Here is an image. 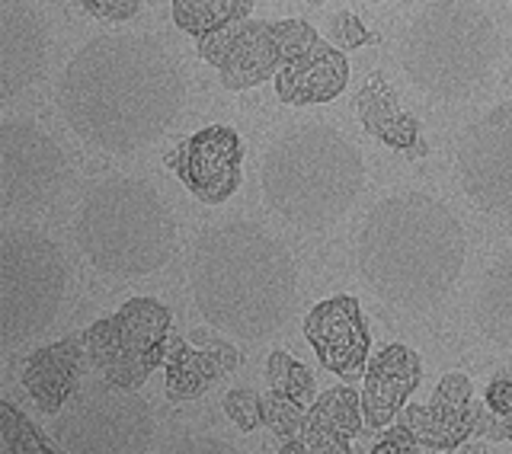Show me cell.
Here are the masks:
<instances>
[{
    "label": "cell",
    "instance_id": "21",
    "mask_svg": "<svg viewBox=\"0 0 512 454\" xmlns=\"http://www.w3.org/2000/svg\"><path fill=\"white\" fill-rule=\"evenodd\" d=\"M237 368V352L228 346L189 349L180 339L167 346V394L173 400H192L205 394L221 375Z\"/></svg>",
    "mask_w": 512,
    "mask_h": 454
},
{
    "label": "cell",
    "instance_id": "32",
    "mask_svg": "<svg viewBox=\"0 0 512 454\" xmlns=\"http://www.w3.org/2000/svg\"><path fill=\"white\" fill-rule=\"evenodd\" d=\"M167 454H244L237 445L228 439H218V435H186V439L173 442Z\"/></svg>",
    "mask_w": 512,
    "mask_h": 454
},
{
    "label": "cell",
    "instance_id": "19",
    "mask_svg": "<svg viewBox=\"0 0 512 454\" xmlns=\"http://www.w3.org/2000/svg\"><path fill=\"white\" fill-rule=\"evenodd\" d=\"M359 413H362V400L352 391H346V387L327 391L304 413V426H301L304 445L311 448V454H349L352 435L359 429Z\"/></svg>",
    "mask_w": 512,
    "mask_h": 454
},
{
    "label": "cell",
    "instance_id": "10",
    "mask_svg": "<svg viewBox=\"0 0 512 454\" xmlns=\"http://www.w3.org/2000/svg\"><path fill=\"white\" fill-rule=\"evenodd\" d=\"M317 29L304 20H244L199 39V58L221 74L224 90H250L276 80L285 58L311 45Z\"/></svg>",
    "mask_w": 512,
    "mask_h": 454
},
{
    "label": "cell",
    "instance_id": "7",
    "mask_svg": "<svg viewBox=\"0 0 512 454\" xmlns=\"http://www.w3.org/2000/svg\"><path fill=\"white\" fill-rule=\"evenodd\" d=\"M68 282V259L52 237L36 227H7L0 234V346L16 349L52 327Z\"/></svg>",
    "mask_w": 512,
    "mask_h": 454
},
{
    "label": "cell",
    "instance_id": "11",
    "mask_svg": "<svg viewBox=\"0 0 512 454\" xmlns=\"http://www.w3.org/2000/svg\"><path fill=\"white\" fill-rule=\"evenodd\" d=\"M167 346L170 311L154 298H132L84 336V352L103 378L119 387H138L157 362L167 359Z\"/></svg>",
    "mask_w": 512,
    "mask_h": 454
},
{
    "label": "cell",
    "instance_id": "35",
    "mask_svg": "<svg viewBox=\"0 0 512 454\" xmlns=\"http://www.w3.org/2000/svg\"><path fill=\"white\" fill-rule=\"evenodd\" d=\"M448 454H484V448H458V451H448Z\"/></svg>",
    "mask_w": 512,
    "mask_h": 454
},
{
    "label": "cell",
    "instance_id": "3",
    "mask_svg": "<svg viewBox=\"0 0 512 454\" xmlns=\"http://www.w3.org/2000/svg\"><path fill=\"white\" fill-rule=\"evenodd\" d=\"M468 263V231L445 202L394 192L365 215L356 269L365 288L394 311L429 314L455 291Z\"/></svg>",
    "mask_w": 512,
    "mask_h": 454
},
{
    "label": "cell",
    "instance_id": "12",
    "mask_svg": "<svg viewBox=\"0 0 512 454\" xmlns=\"http://www.w3.org/2000/svg\"><path fill=\"white\" fill-rule=\"evenodd\" d=\"M458 186L480 215L512 224V100L496 103L458 138Z\"/></svg>",
    "mask_w": 512,
    "mask_h": 454
},
{
    "label": "cell",
    "instance_id": "20",
    "mask_svg": "<svg viewBox=\"0 0 512 454\" xmlns=\"http://www.w3.org/2000/svg\"><path fill=\"white\" fill-rule=\"evenodd\" d=\"M80 352H84V343H77V339H64V343L39 349L26 362L23 384H26L29 397L39 403V410L61 413L64 403L71 400L74 378H77V368H80Z\"/></svg>",
    "mask_w": 512,
    "mask_h": 454
},
{
    "label": "cell",
    "instance_id": "36",
    "mask_svg": "<svg viewBox=\"0 0 512 454\" xmlns=\"http://www.w3.org/2000/svg\"><path fill=\"white\" fill-rule=\"evenodd\" d=\"M308 4H314V7H320V4H327V0H308Z\"/></svg>",
    "mask_w": 512,
    "mask_h": 454
},
{
    "label": "cell",
    "instance_id": "25",
    "mask_svg": "<svg viewBox=\"0 0 512 454\" xmlns=\"http://www.w3.org/2000/svg\"><path fill=\"white\" fill-rule=\"evenodd\" d=\"M266 375H269V384L276 394L301 403V407H308V400H314V375L301 362H295L288 352L269 355Z\"/></svg>",
    "mask_w": 512,
    "mask_h": 454
},
{
    "label": "cell",
    "instance_id": "6",
    "mask_svg": "<svg viewBox=\"0 0 512 454\" xmlns=\"http://www.w3.org/2000/svg\"><path fill=\"white\" fill-rule=\"evenodd\" d=\"M503 32L477 0H429L400 32L397 61L432 100H471L500 68Z\"/></svg>",
    "mask_w": 512,
    "mask_h": 454
},
{
    "label": "cell",
    "instance_id": "14",
    "mask_svg": "<svg viewBox=\"0 0 512 454\" xmlns=\"http://www.w3.org/2000/svg\"><path fill=\"white\" fill-rule=\"evenodd\" d=\"M48 64V26L26 0H0V100L39 84Z\"/></svg>",
    "mask_w": 512,
    "mask_h": 454
},
{
    "label": "cell",
    "instance_id": "2",
    "mask_svg": "<svg viewBox=\"0 0 512 454\" xmlns=\"http://www.w3.org/2000/svg\"><path fill=\"white\" fill-rule=\"evenodd\" d=\"M186 279L208 327L244 343L276 336L295 314V259L276 234L247 218L205 227L192 243Z\"/></svg>",
    "mask_w": 512,
    "mask_h": 454
},
{
    "label": "cell",
    "instance_id": "29",
    "mask_svg": "<svg viewBox=\"0 0 512 454\" xmlns=\"http://www.w3.org/2000/svg\"><path fill=\"white\" fill-rule=\"evenodd\" d=\"M330 39L336 48H343V52H352V48H362L372 42V32L365 29V23L359 20L356 13L349 10H340L330 20Z\"/></svg>",
    "mask_w": 512,
    "mask_h": 454
},
{
    "label": "cell",
    "instance_id": "4",
    "mask_svg": "<svg viewBox=\"0 0 512 454\" xmlns=\"http://www.w3.org/2000/svg\"><path fill=\"white\" fill-rule=\"evenodd\" d=\"M365 186V160L340 128L304 122L269 144L260 164L263 202L298 231L320 234L343 221Z\"/></svg>",
    "mask_w": 512,
    "mask_h": 454
},
{
    "label": "cell",
    "instance_id": "28",
    "mask_svg": "<svg viewBox=\"0 0 512 454\" xmlns=\"http://www.w3.org/2000/svg\"><path fill=\"white\" fill-rule=\"evenodd\" d=\"M429 403H432V407L445 410V413H464L471 407V381H468V375H461V371H448Z\"/></svg>",
    "mask_w": 512,
    "mask_h": 454
},
{
    "label": "cell",
    "instance_id": "18",
    "mask_svg": "<svg viewBox=\"0 0 512 454\" xmlns=\"http://www.w3.org/2000/svg\"><path fill=\"white\" fill-rule=\"evenodd\" d=\"M356 119L368 135L378 138L381 144H388L394 151H407L416 157H423L426 144L420 138V122L400 106V96L394 87L384 80L381 71L368 74V80L356 93Z\"/></svg>",
    "mask_w": 512,
    "mask_h": 454
},
{
    "label": "cell",
    "instance_id": "5",
    "mask_svg": "<svg viewBox=\"0 0 512 454\" xmlns=\"http://www.w3.org/2000/svg\"><path fill=\"white\" fill-rule=\"evenodd\" d=\"M176 218L160 189L138 176H103L80 199L74 243L109 279H144L176 253Z\"/></svg>",
    "mask_w": 512,
    "mask_h": 454
},
{
    "label": "cell",
    "instance_id": "9",
    "mask_svg": "<svg viewBox=\"0 0 512 454\" xmlns=\"http://www.w3.org/2000/svg\"><path fill=\"white\" fill-rule=\"evenodd\" d=\"M71 157L36 119L0 125V205L7 215H39L71 183Z\"/></svg>",
    "mask_w": 512,
    "mask_h": 454
},
{
    "label": "cell",
    "instance_id": "22",
    "mask_svg": "<svg viewBox=\"0 0 512 454\" xmlns=\"http://www.w3.org/2000/svg\"><path fill=\"white\" fill-rule=\"evenodd\" d=\"M477 330L490 343L512 352V247L493 259L474 298Z\"/></svg>",
    "mask_w": 512,
    "mask_h": 454
},
{
    "label": "cell",
    "instance_id": "26",
    "mask_svg": "<svg viewBox=\"0 0 512 454\" xmlns=\"http://www.w3.org/2000/svg\"><path fill=\"white\" fill-rule=\"evenodd\" d=\"M487 416L480 432H487L490 439H512V378L500 375L487 391Z\"/></svg>",
    "mask_w": 512,
    "mask_h": 454
},
{
    "label": "cell",
    "instance_id": "34",
    "mask_svg": "<svg viewBox=\"0 0 512 454\" xmlns=\"http://www.w3.org/2000/svg\"><path fill=\"white\" fill-rule=\"evenodd\" d=\"M279 454H311V448L304 445V442H288Z\"/></svg>",
    "mask_w": 512,
    "mask_h": 454
},
{
    "label": "cell",
    "instance_id": "33",
    "mask_svg": "<svg viewBox=\"0 0 512 454\" xmlns=\"http://www.w3.org/2000/svg\"><path fill=\"white\" fill-rule=\"evenodd\" d=\"M413 435H410V429H394V432H388L384 435V442L372 451V454H410L413 451Z\"/></svg>",
    "mask_w": 512,
    "mask_h": 454
},
{
    "label": "cell",
    "instance_id": "23",
    "mask_svg": "<svg viewBox=\"0 0 512 454\" xmlns=\"http://www.w3.org/2000/svg\"><path fill=\"white\" fill-rule=\"evenodd\" d=\"M400 426L410 429L416 442H423L429 448H448L461 439H468L471 432H480L484 426V413L480 407H468L464 413H445L439 407H404L400 410Z\"/></svg>",
    "mask_w": 512,
    "mask_h": 454
},
{
    "label": "cell",
    "instance_id": "16",
    "mask_svg": "<svg viewBox=\"0 0 512 454\" xmlns=\"http://www.w3.org/2000/svg\"><path fill=\"white\" fill-rule=\"evenodd\" d=\"M272 84H276V96L288 106L333 103L349 84V61L343 48L314 39L285 58Z\"/></svg>",
    "mask_w": 512,
    "mask_h": 454
},
{
    "label": "cell",
    "instance_id": "1",
    "mask_svg": "<svg viewBox=\"0 0 512 454\" xmlns=\"http://www.w3.org/2000/svg\"><path fill=\"white\" fill-rule=\"evenodd\" d=\"M64 125L106 157L151 148L186 106V74L148 32H103L84 42L55 84Z\"/></svg>",
    "mask_w": 512,
    "mask_h": 454
},
{
    "label": "cell",
    "instance_id": "31",
    "mask_svg": "<svg viewBox=\"0 0 512 454\" xmlns=\"http://www.w3.org/2000/svg\"><path fill=\"white\" fill-rule=\"evenodd\" d=\"M90 16L96 20H109V23H125L141 10V0H77Z\"/></svg>",
    "mask_w": 512,
    "mask_h": 454
},
{
    "label": "cell",
    "instance_id": "15",
    "mask_svg": "<svg viewBox=\"0 0 512 454\" xmlns=\"http://www.w3.org/2000/svg\"><path fill=\"white\" fill-rule=\"evenodd\" d=\"M304 336L324 368L336 375H356L368 362V327L359 301L349 295H336L311 307V314L304 317Z\"/></svg>",
    "mask_w": 512,
    "mask_h": 454
},
{
    "label": "cell",
    "instance_id": "8",
    "mask_svg": "<svg viewBox=\"0 0 512 454\" xmlns=\"http://www.w3.org/2000/svg\"><path fill=\"white\" fill-rule=\"evenodd\" d=\"M55 435L68 454H154L157 423L135 387L93 384L61 407Z\"/></svg>",
    "mask_w": 512,
    "mask_h": 454
},
{
    "label": "cell",
    "instance_id": "13",
    "mask_svg": "<svg viewBox=\"0 0 512 454\" xmlns=\"http://www.w3.org/2000/svg\"><path fill=\"white\" fill-rule=\"evenodd\" d=\"M173 167L199 202L221 205L244 180V144L231 125H208L180 144Z\"/></svg>",
    "mask_w": 512,
    "mask_h": 454
},
{
    "label": "cell",
    "instance_id": "24",
    "mask_svg": "<svg viewBox=\"0 0 512 454\" xmlns=\"http://www.w3.org/2000/svg\"><path fill=\"white\" fill-rule=\"evenodd\" d=\"M256 0H173V23L186 36H212L218 29L250 20Z\"/></svg>",
    "mask_w": 512,
    "mask_h": 454
},
{
    "label": "cell",
    "instance_id": "27",
    "mask_svg": "<svg viewBox=\"0 0 512 454\" xmlns=\"http://www.w3.org/2000/svg\"><path fill=\"white\" fill-rule=\"evenodd\" d=\"M304 407L301 403H295V400H288V397H282V394H276L272 391L266 400H263V419L266 423L276 429L279 435H295L301 426H304V413H301Z\"/></svg>",
    "mask_w": 512,
    "mask_h": 454
},
{
    "label": "cell",
    "instance_id": "37",
    "mask_svg": "<svg viewBox=\"0 0 512 454\" xmlns=\"http://www.w3.org/2000/svg\"><path fill=\"white\" fill-rule=\"evenodd\" d=\"M368 4H381V0H368Z\"/></svg>",
    "mask_w": 512,
    "mask_h": 454
},
{
    "label": "cell",
    "instance_id": "30",
    "mask_svg": "<svg viewBox=\"0 0 512 454\" xmlns=\"http://www.w3.org/2000/svg\"><path fill=\"white\" fill-rule=\"evenodd\" d=\"M224 413H228V419L237 429L250 432L263 419V400L253 391H231L228 397H224Z\"/></svg>",
    "mask_w": 512,
    "mask_h": 454
},
{
    "label": "cell",
    "instance_id": "17",
    "mask_svg": "<svg viewBox=\"0 0 512 454\" xmlns=\"http://www.w3.org/2000/svg\"><path fill=\"white\" fill-rule=\"evenodd\" d=\"M420 359L407 346H384L365 371V387H362V416L368 426H384L407 407V397L420 384Z\"/></svg>",
    "mask_w": 512,
    "mask_h": 454
}]
</instances>
